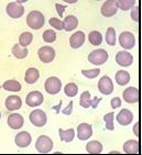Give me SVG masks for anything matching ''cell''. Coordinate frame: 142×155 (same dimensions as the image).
I'll list each match as a JSON object with an SVG mask.
<instances>
[{"instance_id": "1", "label": "cell", "mask_w": 142, "mask_h": 155, "mask_svg": "<svg viewBox=\"0 0 142 155\" xmlns=\"http://www.w3.org/2000/svg\"><path fill=\"white\" fill-rule=\"evenodd\" d=\"M45 18L43 13L38 10H33L28 15L27 17V24L33 30H39L44 25Z\"/></svg>"}, {"instance_id": "2", "label": "cell", "mask_w": 142, "mask_h": 155, "mask_svg": "<svg viewBox=\"0 0 142 155\" xmlns=\"http://www.w3.org/2000/svg\"><path fill=\"white\" fill-rule=\"evenodd\" d=\"M108 57H109V55L105 50L98 48V50H95V51L89 53L88 61L94 65H103L107 62Z\"/></svg>"}, {"instance_id": "3", "label": "cell", "mask_w": 142, "mask_h": 155, "mask_svg": "<svg viewBox=\"0 0 142 155\" xmlns=\"http://www.w3.org/2000/svg\"><path fill=\"white\" fill-rule=\"evenodd\" d=\"M36 149L39 153H42V154L51 152L53 149V141L46 135H40L36 140Z\"/></svg>"}, {"instance_id": "4", "label": "cell", "mask_w": 142, "mask_h": 155, "mask_svg": "<svg viewBox=\"0 0 142 155\" xmlns=\"http://www.w3.org/2000/svg\"><path fill=\"white\" fill-rule=\"evenodd\" d=\"M29 119L31 121L33 125H36L38 128H42L46 124L47 121V117L46 114L44 111L41 110V109H36V110H33L29 116Z\"/></svg>"}, {"instance_id": "5", "label": "cell", "mask_w": 142, "mask_h": 155, "mask_svg": "<svg viewBox=\"0 0 142 155\" xmlns=\"http://www.w3.org/2000/svg\"><path fill=\"white\" fill-rule=\"evenodd\" d=\"M44 89L50 95H56L62 89V83L57 77L47 78L44 83Z\"/></svg>"}, {"instance_id": "6", "label": "cell", "mask_w": 142, "mask_h": 155, "mask_svg": "<svg viewBox=\"0 0 142 155\" xmlns=\"http://www.w3.org/2000/svg\"><path fill=\"white\" fill-rule=\"evenodd\" d=\"M119 43L124 50H131L136 45V38L133 35V33L124 31L119 35Z\"/></svg>"}, {"instance_id": "7", "label": "cell", "mask_w": 142, "mask_h": 155, "mask_svg": "<svg viewBox=\"0 0 142 155\" xmlns=\"http://www.w3.org/2000/svg\"><path fill=\"white\" fill-rule=\"evenodd\" d=\"M7 15L12 19H19L21 18L24 13L23 6L19 2H10L6 8Z\"/></svg>"}, {"instance_id": "8", "label": "cell", "mask_w": 142, "mask_h": 155, "mask_svg": "<svg viewBox=\"0 0 142 155\" xmlns=\"http://www.w3.org/2000/svg\"><path fill=\"white\" fill-rule=\"evenodd\" d=\"M39 58L43 63H51L55 58V50L52 46H42L38 51Z\"/></svg>"}, {"instance_id": "9", "label": "cell", "mask_w": 142, "mask_h": 155, "mask_svg": "<svg viewBox=\"0 0 142 155\" xmlns=\"http://www.w3.org/2000/svg\"><path fill=\"white\" fill-rule=\"evenodd\" d=\"M118 11V5H117V1L116 0H108V1H105L104 5L101 6L100 12L101 15L106 17V18H109V17H113L117 13Z\"/></svg>"}, {"instance_id": "10", "label": "cell", "mask_w": 142, "mask_h": 155, "mask_svg": "<svg viewBox=\"0 0 142 155\" xmlns=\"http://www.w3.org/2000/svg\"><path fill=\"white\" fill-rule=\"evenodd\" d=\"M124 101L128 104H137L139 101V89L137 87H128L127 89H124L123 94Z\"/></svg>"}, {"instance_id": "11", "label": "cell", "mask_w": 142, "mask_h": 155, "mask_svg": "<svg viewBox=\"0 0 142 155\" xmlns=\"http://www.w3.org/2000/svg\"><path fill=\"white\" fill-rule=\"evenodd\" d=\"M98 89L103 95H110L113 91V81L108 76H104L98 81Z\"/></svg>"}, {"instance_id": "12", "label": "cell", "mask_w": 142, "mask_h": 155, "mask_svg": "<svg viewBox=\"0 0 142 155\" xmlns=\"http://www.w3.org/2000/svg\"><path fill=\"white\" fill-rule=\"evenodd\" d=\"M116 62L118 65L122 66V67H129L130 65H132L133 56L129 52H118L116 54Z\"/></svg>"}, {"instance_id": "13", "label": "cell", "mask_w": 142, "mask_h": 155, "mask_svg": "<svg viewBox=\"0 0 142 155\" xmlns=\"http://www.w3.org/2000/svg\"><path fill=\"white\" fill-rule=\"evenodd\" d=\"M93 135V127L88 123H80L77 127V137L82 141L88 140Z\"/></svg>"}, {"instance_id": "14", "label": "cell", "mask_w": 142, "mask_h": 155, "mask_svg": "<svg viewBox=\"0 0 142 155\" xmlns=\"http://www.w3.org/2000/svg\"><path fill=\"white\" fill-rule=\"evenodd\" d=\"M31 141H32L31 134H30L29 132H27V131L19 132L18 134L15 135V144H17V146L21 147V149L28 147V146L31 144Z\"/></svg>"}, {"instance_id": "15", "label": "cell", "mask_w": 142, "mask_h": 155, "mask_svg": "<svg viewBox=\"0 0 142 155\" xmlns=\"http://www.w3.org/2000/svg\"><path fill=\"white\" fill-rule=\"evenodd\" d=\"M43 95L40 91H31L28 94L27 98H25V102L29 107H38L40 104H43Z\"/></svg>"}, {"instance_id": "16", "label": "cell", "mask_w": 142, "mask_h": 155, "mask_svg": "<svg viewBox=\"0 0 142 155\" xmlns=\"http://www.w3.org/2000/svg\"><path fill=\"white\" fill-rule=\"evenodd\" d=\"M24 119L19 114H11L8 117V125L13 130H19L23 127Z\"/></svg>"}, {"instance_id": "17", "label": "cell", "mask_w": 142, "mask_h": 155, "mask_svg": "<svg viewBox=\"0 0 142 155\" xmlns=\"http://www.w3.org/2000/svg\"><path fill=\"white\" fill-rule=\"evenodd\" d=\"M117 121L121 125H129L133 121V114L129 109H122L117 114Z\"/></svg>"}, {"instance_id": "18", "label": "cell", "mask_w": 142, "mask_h": 155, "mask_svg": "<svg viewBox=\"0 0 142 155\" xmlns=\"http://www.w3.org/2000/svg\"><path fill=\"white\" fill-rule=\"evenodd\" d=\"M84 42H85V33L83 31H77L69 38V45L72 48H80L84 44Z\"/></svg>"}, {"instance_id": "19", "label": "cell", "mask_w": 142, "mask_h": 155, "mask_svg": "<svg viewBox=\"0 0 142 155\" xmlns=\"http://www.w3.org/2000/svg\"><path fill=\"white\" fill-rule=\"evenodd\" d=\"M6 108L9 111H15L20 109L21 106H22V100L19 96H9L8 98L6 99Z\"/></svg>"}, {"instance_id": "20", "label": "cell", "mask_w": 142, "mask_h": 155, "mask_svg": "<svg viewBox=\"0 0 142 155\" xmlns=\"http://www.w3.org/2000/svg\"><path fill=\"white\" fill-rule=\"evenodd\" d=\"M123 152L127 154L140 153V142L138 140H129L123 144Z\"/></svg>"}, {"instance_id": "21", "label": "cell", "mask_w": 142, "mask_h": 155, "mask_svg": "<svg viewBox=\"0 0 142 155\" xmlns=\"http://www.w3.org/2000/svg\"><path fill=\"white\" fill-rule=\"evenodd\" d=\"M39 77H40V73H39V69L34 68V67H31V68L27 69L25 72V76H24V81L27 84L32 85L36 81H38Z\"/></svg>"}, {"instance_id": "22", "label": "cell", "mask_w": 142, "mask_h": 155, "mask_svg": "<svg viewBox=\"0 0 142 155\" xmlns=\"http://www.w3.org/2000/svg\"><path fill=\"white\" fill-rule=\"evenodd\" d=\"M63 24H64V30L72 31L76 29L78 25V19L75 15H67L63 21Z\"/></svg>"}, {"instance_id": "23", "label": "cell", "mask_w": 142, "mask_h": 155, "mask_svg": "<svg viewBox=\"0 0 142 155\" xmlns=\"http://www.w3.org/2000/svg\"><path fill=\"white\" fill-rule=\"evenodd\" d=\"M86 151L89 154H99L103 152V144L98 141H90L86 144Z\"/></svg>"}, {"instance_id": "24", "label": "cell", "mask_w": 142, "mask_h": 155, "mask_svg": "<svg viewBox=\"0 0 142 155\" xmlns=\"http://www.w3.org/2000/svg\"><path fill=\"white\" fill-rule=\"evenodd\" d=\"M130 81V74L127 71H118L116 73V83L120 85V86H124Z\"/></svg>"}, {"instance_id": "25", "label": "cell", "mask_w": 142, "mask_h": 155, "mask_svg": "<svg viewBox=\"0 0 142 155\" xmlns=\"http://www.w3.org/2000/svg\"><path fill=\"white\" fill-rule=\"evenodd\" d=\"M59 134L61 140L64 141V142H72L74 140L75 137V131L73 129H67V130H63V129H59Z\"/></svg>"}, {"instance_id": "26", "label": "cell", "mask_w": 142, "mask_h": 155, "mask_svg": "<svg viewBox=\"0 0 142 155\" xmlns=\"http://www.w3.org/2000/svg\"><path fill=\"white\" fill-rule=\"evenodd\" d=\"M12 54H13V56L19 58V60H22V58H25L28 56V50L24 48H21L19 44H15L12 46V50H11Z\"/></svg>"}, {"instance_id": "27", "label": "cell", "mask_w": 142, "mask_h": 155, "mask_svg": "<svg viewBox=\"0 0 142 155\" xmlns=\"http://www.w3.org/2000/svg\"><path fill=\"white\" fill-rule=\"evenodd\" d=\"M2 87H3V89L5 90H8V91H15H15H20L21 88H22L21 84L17 81H13V79L5 81L3 85H2Z\"/></svg>"}, {"instance_id": "28", "label": "cell", "mask_w": 142, "mask_h": 155, "mask_svg": "<svg viewBox=\"0 0 142 155\" xmlns=\"http://www.w3.org/2000/svg\"><path fill=\"white\" fill-rule=\"evenodd\" d=\"M32 40H33V35L32 33L30 32H23L22 34L20 35L19 38V45H20L21 48H27L28 45H30L32 43Z\"/></svg>"}, {"instance_id": "29", "label": "cell", "mask_w": 142, "mask_h": 155, "mask_svg": "<svg viewBox=\"0 0 142 155\" xmlns=\"http://www.w3.org/2000/svg\"><path fill=\"white\" fill-rule=\"evenodd\" d=\"M88 40L93 45L98 46V45H100L101 42H103V36H101L100 32H98V31H92V32L89 33Z\"/></svg>"}, {"instance_id": "30", "label": "cell", "mask_w": 142, "mask_h": 155, "mask_svg": "<svg viewBox=\"0 0 142 155\" xmlns=\"http://www.w3.org/2000/svg\"><path fill=\"white\" fill-rule=\"evenodd\" d=\"M79 104L83 108L92 107V99H90V94H89V91L86 90V91H84V93L80 95Z\"/></svg>"}, {"instance_id": "31", "label": "cell", "mask_w": 142, "mask_h": 155, "mask_svg": "<svg viewBox=\"0 0 142 155\" xmlns=\"http://www.w3.org/2000/svg\"><path fill=\"white\" fill-rule=\"evenodd\" d=\"M64 93L68 97H74L78 93V87L76 84L74 83H68L65 87H64Z\"/></svg>"}, {"instance_id": "32", "label": "cell", "mask_w": 142, "mask_h": 155, "mask_svg": "<svg viewBox=\"0 0 142 155\" xmlns=\"http://www.w3.org/2000/svg\"><path fill=\"white\" fill-rule=\"evenodd\" d=\"M136 0H118L117 1V5H118V9L120 8L123 11H127V10L133 8V6L136 5Z\"/></svg>"}, {"instance_id": "33", "label": "cell", "mask_w": 142, "mask_h": 155, "mask_svg": "<svg viewBox=\"0 0 142 155\" xmlns=\"http://www.w3.org/2000/svg\"><path fill=\"white\" fill-rule=\"evenodd\" d=\"M106 42L110 46H113L116 44V30L113 28H108L106 32Z\"/></svg>"}, {"instance_id": "34", "label": "cell", "mask_w": 142, "mask_h": 155, "mask_svg": "<svg viewBox=\"0 0 142 155\" xmlns=\"http://www.w3.org/2000/svg\"><path fill=\"white\" fill-rule=\"evenodd\" d=\"M113 118H115L113 112H109V114H107L104 116V121H105V123H106L107 130L113 131V129H115V125H113Z\"/></svg>"}, {"instance_id": "35", "label": "cell", "mask_w": 142, "mask_h": 155, "mask_svg": "<svg viewBox=\"0 0 142 155\" xmlns=\"http://www.w3.org/2000/svg\"><path fill=\"white\" fill-rule=\"evenodd\" d=\"M42 38H43L44 42H46V43H52V42H54L56 40V33L53 30H45L43 32Z\"/></svg>"}, {"instance_id": "36", "label": "cell", "mask_w": 142, "mask_h": 155, "mask_svg": "<svg viewBox=\"0 0 142 155\" xmlns=\"http://www.w3.org/2000/svg\"><path fill=\"white\" fill-rule=\"evenodd\" d=\"M82 74H83L86 78H88V79H93V78H96L98 75L100 74V69L99 68L84 69V71H82Z\"/></svg>"}, {"instance_id": "37", "label": "cell", "mask_w": 142, "mask_h": 155, "mask_svg": "<svg viewBox=\"0 0 142 155\" xmlns=\"http://www.w3.org/2000/svg\"><path fill=\"white\" fill-rule=\"evenodd\" d=\"M49 23H50L51 27H53L54 29H56V30H63L64 29V24H63V21H61L59 19L57 18H51L49 20Z\"/></svg>"}, {"instance_id": "38", "label": "cell", "mask_w": 142, "mask_h": 155, "mask_svg": "<svg viewBox=\"0 0 142 155\" xmlns=\"http://www.w3.org/2000/svg\"><path fill=\"white\" fill-rule=\"evenodd\" d=\"M139 17H140V8L137 6V7H134V8H133V10L131 11V18H132L134 21H137V22H138V21H139V19H140Z\"/></svg>"}, {"instance_id": "39", "label": "cell", "mask_w": 142, "mask_h": 155, "mask_svg": "<svg viewBox=\"0 0 142 155\" xmlns=\"http://www.w3.org/2000/svg\"><path fill=\"white\" fill-rule=\"evenodd\" d=\"M110 104H111V108H113V109L119 108L120 106H121V99L119 98V97H115V98L111 99Z\"/></svg>"}, {"instance_id": "40", "label": "cell", "mask_w": 142, "mask_h": 155, "mask_svg": "<svg viewBox=\"0 0 142 155\" xmlns=\"http://www.w3.org/2000/svg\"><path fill=\"white\" fill-rule=\"evenodd\" d=\"M73 101H71L69 102V104H68V106L66 108H64V109H63L62 110V112L64 114H66V116H69V114H72V110H73Z\"/></svg>"}, {"instance_id": "41", "label": "cell", "mask_w": 142, "mask_h": 155, "mask_svg": "<svg viewBox=\"0 0 142 155\" xmlns=\"http://www.w3.org/2000/svg\"><path fill=\"white\" fill-rule=\"evenodd\" d=\"M55 8H56V11L59 13V17H62L64 11H65V6H63V5H59V3H55Z\"/></svg>"}, {"instance_id": "42", "label": "cell", "mask_w": 142, "mask_h": 155, "mask_svg": "<svg viewBox=\"0 0 142 155\" xmlns=\"http://www.w3.org/2000/svg\"><path fill=\"white\" fill-rule=\"evenodd\" d=\"M101 101V98H98V97H96V98H94L92 100V108H97V106H98V104Z\"/></svg>"}, {"instance_id": "43", "label": "cell", "mask_w": 142, "mask_h": 155, "mask_svg": "<svg viewBox=\"0 0 142 155\" xmlns=\"http://www.w3.org/2000/svg\"><path fill=\"white\" fill-rule=\"evenodd\" d=\"M133 131H134V134H136L137 137H139V123H136V124H134Z\"/></svg>"}, {"instance_id": "44", "label": "cell", "mask_w": 142, "mask_h": 155, "mask_svg": "<svg viewBox=\"0 0 142 155\" xmlns=\"http://www.w3.org/2000/svg\"><path fill=\"white\" fill-rule=\"evenodd\" d=\"M66 2H67V3H75L76 1H66Z\"/></svg>"}, {"instance_id": "45", "label": "cell", "mask_w": 142, "mask_h": 155, "mask_svg": "<svg viewBox=\"0 0 142 155\" xmlns=\"http://www.w3.org/2000/svg\"><path fill=\"white\" fill-rule=\"evenodd\" d=\"M0 118H1V114H0Z\"/></svg>"}]
</instances>
